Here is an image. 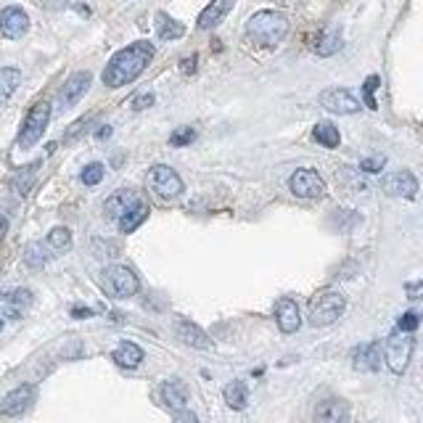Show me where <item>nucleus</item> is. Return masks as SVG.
<instances>
[{
	"label": "nucleus",
	"instance_id": "nucleus-45",
	"mask_svg": "<svg viewBox=\"0 0 423 423\" xmlns=\"http://www.w3.org/2000/svg\"><path fill=\"white\" fill-rule=\"evenodd\" d=\"M0 331H3V321H0Z\"/></svg>",
	"mask_w": 423,
	"mask_h": 423
},
{
	"label": "nucleus",
	"instance_id": "nucleus-41",
	"mask_svg": "<svg viewBox=\"0 0 423 423\" xmlns=\"http://www.w3.org/2000/svg\"><path fill=\"white\" fill-rule=\"evenodd\" d=\"M72 315H74V318H90V315H96V312H93V310H87V307H74V310H72Z\"/></svg>",
	"mask_w": 423,
	"mask_h": 423
},
{
	"label": "nucleus",
	"instance_id": "nucleus-19",
	"mask_svg": "<svg viewBox=\"0 0 423 423\" xmlns=\"http://www.w3.org/2000/svg\"><path fill=\"white\" fill-rule=\"evenodd\" d=\"M233 6H236V0H212V3L202 11V17H199V30H212V27H217L222 19L233 11Z\"/></svg>",
	"mask_w": 423,
	"mask_h": 423
},
{
	"label": "nucleus",
	"instance_id": "nucleus-28",
	"mask_svg": "<svg viewBox=\"0 0 423 423\" xmlns=\"http://www.w3.org/2000/svg\"><path fill=\"white\" fill-rule=\"evenodd\" d=\"M37 167H40V164L34 162V164L21 167L17 175H14V188H17L21 196H27V193H30V188H32V183H34V175H37Z\"/></svg>",
	"mask_w": 423,
	"mask_h": 423
},
{
	"label": "nucleus",
	"instance_id": "nucleus-44",
	"mask_svg": "<svg viewBox=\"0 0 423 423\" xmlns=\"http://www.w3.org/2000/svg\"><path fill=\"white\" fill-rule=\"evenodd\" d=\"M6 233H8V220L0 215V238H6Z\"/></svg>",
	"mask_w": 423,
	"mask_h": 423
},
{
	"label": "nucleus",
	"instance_id": "nucleus-22",
	"mask_svg": "<svg viewBox=\"0 0 423 423\" xmlns=\"http://www.w3.org/2000/svg\"><path fill=\"white\" fill-rule=\"evenodd\" d=\"M341 48V34L338 30H323L315 40H312V51L318 56H334Z\"/></svg>",
	"mask_w": 423,
	"mask_h": 423
},
{
	"label": "nucleus",
	"instance_id": "nucleus-36",
	"mask_svg": "<svg viewBox=\"0 0 423 423\" xmlns=\"http://www.w3.org/2000/svg\"><path fill=\"white\" fill-rule=\"evenodd\" d=\"M90 122H93V114H90V117H83L80 119V122H74V124H72V127H69L67 130V135H64V140H74V138H80L85 133V130H87V127H90Z\"/></svg>",
	"mask_w": 423,
	"mask_h": 423
},
{
	"label": "nucleus",
	"instance_id": "nucleus-27",
	"mask_svg": "<svg viewBox=\"0 0 423 423\" xmlns=\"http://www.w3.org/2000/svg\"><path fill=\"white\" fill-rule=\"evenodd\" d=\"M146 217H149V202L138 204L130 215H124V217L119 220V230H122V233H133L138 225L146 222Z\"/></svg>",
	"mask_w": 423,
	"mask_h": 423
},
{
	"label": "nucleus",
	"instance_id": "nucleus-15",
	"mask_svg": "<svg viewBox=\"0 0 423 423\" xmlns=\"http://www.w3.org/2000/svg\"><path fill=\"white\" fill-rule=\"evenodd\" d=\"M93 83V74L90 72H77V74H72L64 87H61V109H69V106H74V103L83 98L85 93H87V87Z\"/></svg>",
	"mask_w": 423,
	"mask_h": 423
},
{
	"label": "nucleus",
	"instance_id": "nucleus-37",
	"mask_svg": "<svg viewBox=\"0 0 423 423\" xmlns=\"http://www.w3.org/2000/svg\"><path fill=\"white\" fill-rule=\"evenodd\" d=\"M384 164H387V159H384V156H368V159H362L360 169H362V172H381Z\"/></svg>",
	"mask_w": 423,
	"mask_h": 423
},
{
	"label": "nucleus",
	"instance_id": "nucleus-21",
	"mask_svg": "<svg viewBox=\"0 0 423 423\" xmlns=\"http://www.w3.org/2000/svg\"><path fill=\"white\" fill-rule=\"evenodd\" d=\"M114 362H117L119 368L133 371V368H138L143 362V349L138 344H133V341H122L114 349Z\"/></svg>",
	"mask_w": 423,
	"mask_h": 423
},
{
	"label": "nucleus",
	"instance_id": "nucleus-17",
	"mask_svg": "<svg viewBox=\"0 0 423 423\" xmlns=\"http://www.w3.org/2000/svg\"><path fill=\"white\" fill-rule=\"evenodd\" d=\"M175 331H177V336L183 344L188 347H193V349H212V338L204 334L202 328L196 325V323L191 321H177L175 323Z\"/></svg>",
	"mask_w": 423,
	"mask_h": 423
},
{
	"label": "nucleus",
	"instance_id": "nucleus-24",
	"mask_svg": "<svg viewBox=\"0 0 423 423\" xmlns=\"http://www.w3.org/2000/svg\"><path fill=\"white\" fill-rule=\"evenodd\" d=\"M156 32H159L162 40H177V37L186 34V27L180 21H175L172 17H167V14H159L156 17Z\"/></svg>",
	"mask_w": 423,
	"mask_h": 423
},
{
	"label": "nucleus",
	"instance_id": "nucleus-23",
	"mask_svg": "<svg viewBox=\"0 0 423 423\" xmlns=\"http://www.w3.org/2000/svg\"><path fill=\"white\" fill-rule=\"evenodd\" d=\"M312 138H315L321 146H325V149H336L338 143H341V135H338L334 122H318L315 130H312Z\"/></svg>",
	"mask_w": 423,
	"mask_h": 423
},
{
	"label": "nucleus",
	"instance_id": "nucleus-40",
	"mask_svg": "<svg viewBox=\"0 0 423 423\" xmlns=\"http://www.w3.org/2000/svg\"><path fill=\"white\" fill-rule=\"evenodd\" d=\"M175 423H199V418L191 410H180V413H175Z\"/></svg>",
	"mask_w": 423,
	"mask_h": 423
},
{
	"label": "nucleus",
	"instance_id": "nucleus-7",
	"mask_svg": "<svg viewBox=\"0 0 423 423\" xmlns=\"http://www.w3.org/2000/svg\"><path fill=\"white\" fill-rule=\"evenodd\" d=\"M149 186L159 199H177L183 193V180L180 175L167 164H156L149 172Z\"/></svg>",
	"mask_w": 423,
	"mask_h": 423
},
{
	"label": "nucleus",
	"instance_id": "nucleus-6",
	"mask_svg": "<svg viewBox=\"0 0 423 423\" xmlns=\"http://www.w3.org/2000/svg\"><path fill=\"white\" fill-rule=\"evenodd\" d=\"M384 357H387V365L391 373H405L410 365V357H413V336L405 331H394L387 338V347H384Z\"/></svg>",
	"mask_w": 423,
	"mask_h": 423
},
{
	"label": "nucleus",
	"instance_id": "nucleus-9",
	"mask_svg": "<svg viewBox=\"0 0 423 423\" xmlns=\"http://www.w3.org/2000/svg\"><path fill=\"white\" fill-rule=\"evenodd\" d=\"M321 103H323V109H328V111H334V114H357V111H360V101L355 98V93L347 90V87L323 90Z\"/></svg>",
	"mask_w": 423,
	"mask_h": 423
},
{
	"label": "nucleus",
	"instance_id": "nucleus-31",
	"mask_svg": "<svg viewBox=\"0 0 423 423\" xmlns=\"http://www.w3.org/2000/svg\"><path fill=\"white\" fill-rule=\"evenodd\" d=\"M3 299L6 302H11V305H32V291L30 288H14V291H8V294H3Z\"/></svg>",
	"mask_w": 423,
	"mask_h": 423
},
{
	"label": "nucleus",
	"instance_id": "nucleus-5",
	"mask_svg": "<svg viewBox=\"0 0 423 423\" xmlns=\"http://www.w3.org/2000/svg\"><path fill=\"white\" fill-rule=\"evenodd\" d=\"M48 119H51V103L37 101L32 109L27 111V119H24V124H21L19 146H21V149H32L34 143L43 138V133H45Z\"/></svg>",
	"mask_w": 423,
	"mask_h": 423
},
{
	"label": "nucleus",
	"instance_id": "nucleus-3",
	"mask_svg": "<svg viewBox=\"0 0 423 423\" xmlns=\"http://www.w3.org/2000/svg\"><path fill=\"white\" fill-rule=\"evenodd\" d=\"M101 283H103V291H106L109 296H114V299L135 296L138 288H140L138 275L130 270V268H124V265H111V268H106L101 275Z\"/></svg>",
	"mask_w": 423,
	"mask_h": 423
},
{
	"label": "nucleus",
	"instance_id": "nucleus-13",
	"mask_svg": "<svg viewBox=\"0 0 423 423\" xmlns=\"http://www.w3.org/2000/svg\"><path fill=\"white\" fill-rule=\"evenodd\" d=\"M384 193L397 196V199H415V193H418V180H415L413 172L400 169V172H394V175H389V177L384 180Z\"/></svg>",
	"mask_w": 423,
	"mask_h": 423
},
{
	"label": "nucleus",
	"instance_id": "nucleus-14",
	"mask_svg": "<svg viewBox=\"0 0 423 423\" xmlns=\"http://www.w3.org/2000/svg\"><path fill=\"white\" fill-rule=\"evenodd\" d=\"M30 30V17L24 14V8L19 6H8L0 11V32L11 40H17Z\"/></svg>",
	"mask_w": 423,
	"mask_h": 423
},
{
	"label": "nucleus",
	"instance_id": "nucleus-2",
	"mask_svg": "<svg viewBox=\"0 0 423 423\" xmlns=\"http://www.w3.org/2000/svg\"><path fill=\"white\" fill-rule=\"evenodd\" d=\"M246 34L252 37L257 45L272 48L278 43H283L288 34V19L278 11H257L249 24H246Z\"/></svg>",
	"mask_w": 423,
	"mask_h": 423
},
{
	"label": "nucleus",
	"instance_id": "nucleus-18",
	"mask_svg": "<svg viewBox=\"0 0 423 423\" xmlns=\"http://www.w3.org/2000/svg\"><path fill=\"white\" fill-rule=\"evenodd\" d=\"M352 362H355L357 371L362 373H376L381 368V349L378 344H360L355 352H352Z\"/></svg>",
	"mask_w": 423,
	"mask_h": 423
},
{
	"label": "nucleus",
	"instance_id": "nucleus-1",
	"mask_svg": "<svg viewBox=\"0 0 423 423\" xmlns=\"http://www.w3.org/2000/svg\"><path fill=\"white\" fill-rule=\"evenodd\" d=\"M153 53L156 51H153V45L149 40H138L133 45L122 48L119 53L111 56V61L103 69V85H109V87L130 85L143 74V69L151 64Z\"/></svg>",
	"mask_w": 423,
	"mask_h": 423
},
{
	"label": "nucleus",
	"instance_id": "nucleus-12",
	"mask_svg": "<svg viewBox=\"0 0 423 423\" xmlns=\"http://www.w3.org/2000/svg\"><path fill=\"white\" fill-rule=\"evenodd\" d=\"M315 423H349V405L341 397H325L315 405Z\"/></svg>",
	"mask_w": 423,
	"mask_h": 423
},
{
	"label": "nucleus",
	"instance_id": "nucleus-4",
	"mask_svg": "<svg viewBox=\"0 0 423 423\" xmlns=\"http://www.w3.org/2000/svg\"><path fill=\"white\" fill-rule=\"evenodd\" d=\"M344 307H347V302H344V296L338 291H321L310 302V323L318 325V328L331 325V323H336L341 318Z\"/></svg>",
	"mask_w": 423,
	"mask_h": 423
},
{
	"label": "nucleus",
	"instance_id": "nucleus-43",
	"mask_svg": "<svg viewBox=\"0 0 423 423\" xmlns=\"http://www.w3.org/2000/svg\"><path fill=\"white\" fill-rule=\"evenodd\" d=\"M111 135V127H109V124H103L101 130H98V133H96V138H98V140H106V138Z\"/></svg>",
	"mask_w": 423,
	"mask_h": 423
},
{
	"label": "nucleus",
	"instance_id": "nucleus-11",
	"mask_svg": "<svg viewBox=\"0 0 423 423\" xmlns=\"http://www.w3.org/2000/svg\"><path fill=\"white\" fill-rule=\"evenodd\" d=\"M34 402V387L30 384H21L17 387L14 391H8L6 397H3V402H0V413L3 415H8V418H19V415H24Z\"/></svg>",
	"mask_w": 423,
	"mask_h": 423
},
{
	"label": "nucleus",
	"instance_id": "nucleus-29",
	"mask_svg": "<svg viewBox=\"0 0 423 423\" xmlns=\"http://www.w3.org/2000/svg\"><path fill=\"white\" fill-rule=\"evenodd\" d=\"M45 246H51V252H67L69 246H72V233H69L67 228H53L51 233H48Z\"/></svg>",
	"mask_w": 423,
	"mask_h": 423
},
{
	"label": "nucleus",
	"instance_id": "nucleus-20",
	"mask_svg": "<svg viewBox=\"0 0 423 423\" xmlns=\"http://www.w3.org/2000/svg\"><path fill=\"white\" fill-rule=\"evenodd\" d=\"M162 400H164V405L169 410H175V413H180V410H186V402H188V389L183 381H164L162 384Z\"/></svg>",
	"mask_w": 423,
	"mask_h": 423
},
{
	"label": "nucleus",
	"instance_id": "nucleus-32",
	"mask_svg": "<svg viewBox=\"0 0 423 423\" xmlns=\"http://www.w3.org/2000/svg\"><path fill=\"white\" fill-rule=\"evenodd\" d=\"M48 257H51V254L45 252L40 243H32V246L27 249V265H32V268H43V265L48 262Z\"/></svg>",
	"mask_w": 423,
	"mask_h": 423
},
{
	"label": "nucleus",
	"instance_id": "nucleus-16",
	"mask_svg": "<svg viewBox=\"0 0 423 423\" xmlns=\"http://www.w3.org/2000/svg\"><path fill=\"white\" fill-rule=\"evenodd\" d=\"M275 323H278V328L283 331V334H296L299 331V325H302V312H299V307L294 299H281L278 305H275Z\"/></svg>",
	"mask_w": 423,
	"mask_h": 423
},
{
	"label": "nucleus",
	"instance_id": "nucleus-30",
	"mask_svg": "<svg viewBox=\"0 0 423 423\" xmlns=\"http://www.w3.org/2000/svg\"><path fill=\"white\" fill-rule=\"evenodd\" d=\"M83 183L85 186H98L103 180V164L101 162H93V164H87V167L83 169Z\"/></svg>",
	"mask_w": 423,
	"mask_h": 423
},
{
	"label": "nucleus",
	"instance_id": "nucleus-10",
	"mask_svg": "<svg viewBox=\"0 0 423 423\" xmlns=\"http://www.w3.org/2000/svg\"><path fill=\"white\" fill-rule=\"evenodd\" d=\"M143 202H146V199H143L138 191H133V188L117 191V193H111V196L106 199V217L119 222L124 215H130L138 204H143Z\"/></svg>",
	"mask_w": 423,
	"mask_h": 423
},
{
	"label": "nucleus",
	"instance_id": "nucleus-39",
	"mask_svg": "<svg viewBox=\"0 0 423 423\" xmlns=\"http://www.w3.org/2000/svg\"><path fill=\"white\" fill-rule=\"evenodd\" d=\"M151 103H153V93H140V96H135V101H133V109L140 111V109H149Z\"/></svg>",
	"mask_w": 423,
	"mask_h": 423
},
{
	"label": "nucleus",
	"instance_id": "nucleus-26",
	"mask_svg": "<svg viewBox=\"0 0 423 423\" xmlns=\"http://www.w3.org/2000/svg\"><path fill=\"white\" fill-rule=\"evenodd\" d=\"M246 397H249V391H246L243 381H230L225 387V402H228V407H233V410H243L246 407Z\"/></svg>",
	"mask_w": 423,
	"mask_h": 423
},
{
	"label": "nucleus",
	"instance_id": "nucleus-42",
	"mask_svg": "<svg viewBox=\"0 0 423 423\" xmlns=\"http://www.w3.org/2000/svg\"><path fill=\"white\" fill-rule=\"evenodd\" d=\"M193 69H196V56H191V58L183 61V72H186V74H193Z\"/></svg>",
	"mask_w": 423,
	"mask_h": 423
},
{
	"label": "nucleus",
	"instance_id": "nucleus-35",
	"mask_svg": "<svg viewBox=\"0 0 423 423\" xmlns=\"http://www.w3.org/2000/svg\"><path fill=\"white\" fill-rule=\"evenodd\" d=\"M418 323H421V315L418 312H405L400 323H397V331H405V334H413L415 328H418Z\"/></svg>",
	"mask_w": 423,
	"mask_h": 423
},
{
	"label": "nucleus",
	"instance_id": "nucleus-25",
	"mask_svg": "<svg viewBox=\"0 0 423 423\" xmlns=\"http://www.w3.org/2000/svg\"><path fill=\"white\" fill-rule=\"evenodd\" d=\"M19 83H21V72H19V69H14V67L0 69V101L11 98L14 90L19 87Z\"/></svg>",
	"mask_w": 423,
	"mask_h": 423
},
{
	"label": "nucleus",
	"instance_id": "nucleus-38",
	"mask_svg": "<svg viewBox=\"0 0 423 423\" xmlns=\"http://www.w3.org/2000/svg\"><path fill=\"white\" fill-rule=\"evenodd\" d=\"M405 294H407V299H423V278L421 281H415V283H407Z\"/></svg>",
	"mask_w": 423,
	"mask_h": 423
},
{
	"label": "nucleus",
	"instance_id": "nucleus-34",
	"mask_svg": "<svg viewBox=\"0 0 423 423\" xmlns=\"http://www.w3.org/2000/svg\"><path fill=\"white\" fill-rule=\"evenodd\" d=\"M196 140V130L193 127H180V130H175L172 135H169V143L172 146H188V143H193Z\"/></svg>",
	"mask_w": 423,
	"mask_h": 423
},
{
	"label": "nucleus",
	"instance_id": "nucleus-33",
	"mask_svg": "<svg viewBox=\"0 0 423 423\" xmlns=\"http://www.w3.org/2000/svg\"><path fill=\"white\" fill-rule=\"evenodd\" d=\"M378 85H381L378 74L368 77L365 85H362V98H365V106H368V109H376V90H378Z\"/></svg>",
	"mask_w": 423,
	"mask_h": 423
},
{
	"label": "nucleus",
	"instance_id": "nucleus-8",
	"mask_svg": "<svg viewBox=\"0 0 423 423\" xmlns=\"http://www.w3.org/2000/svg\"><path fill=\"white\" fill-rule=\"evenodd\" d=\"M291 193L299 196V199H318L325 193V183L315 169H296L291 175Z\"/></svg>",
	"mask_w": 423,
	"mask_h": 423
}]
</instances>
